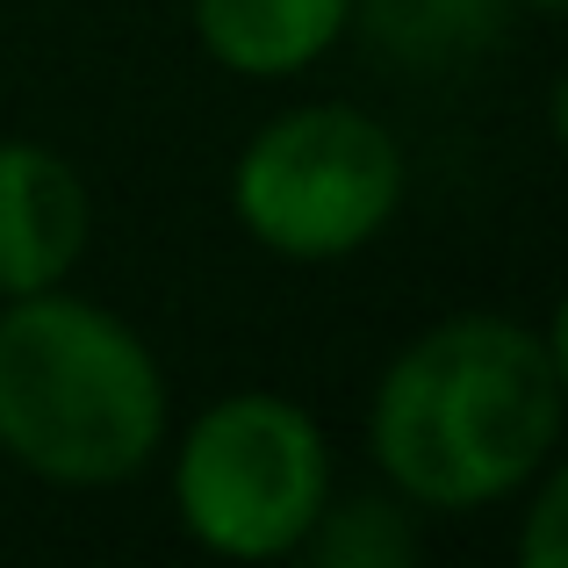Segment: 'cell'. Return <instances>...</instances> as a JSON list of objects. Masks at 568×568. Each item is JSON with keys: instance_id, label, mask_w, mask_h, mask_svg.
Here are the masks:
<instances>
[{"instance_id": "cell-1", "label": "cell", "mask_w": 568, "mask_h": 568, "mask_svg": "<svg viewBox=\"0 0 568 568\" xmlns=\"http://www.w3.org/2000/svg\"><path fill=\"white\" fill-rule=\"evenodd\" d=\"M561 417L568 353L555 324L460 310L382 367L367 454L410 511H489L555 460Z\"/></svg>"}, {"instance_id": "cell-2", "label": "cell", "mask_w": 568, "mask_h": 568, "mask_svg": "<svg viewBox=\"0 0 568 568\" xmlns=\"http://www.w3.org/2000/svg\"><path fill=\"white\" fill-rule=\"evenodd\" d=\"M173 388L144 332L72 288L0 303V454L51 489L138 483L166 454Z\"/></svg>"}, {"instance_id": "cell-3", "label": "cell", "mask_w": 568, "mask_h": 568, "mask_svg": "<svg viewBox=\"0 0 568 568\" xmlns=\"http://www.w3.org/2000/svg\"><path fill=\"white\" fill-rule=\"evenodd\" d=\"M332 504V439L281 388H231L173 439V518L216 561L303 555Z\"/></svg>"}, {"instance_id": "cell-4", "label": "cell", "mask_w": 568, "mask_h": 568, "mask_svg": "<svg viewBox=\"0 0 568 568\" xmlns=\"http://www.w3.org/2000/svg\"><path fill=\"white\" fill-rule=\"evenodd\" d=\"M403 209V144L382 115L346 101L281 109L231 166V216L274 260L332 266L367 252Z\"/></svg>"}, {"instance_id": "cell-5", "label": "cell", "mask_w": 568, "mask_h": 568, "mask_svg": "<svg viewBox=\"0 0 568 568\" xmlns=\"http://www.w3.org/2000/svg\"><path fill=\"white\" fill-rule=\"evenodd\" d=\"M94 237V194L58 144L0 138V303L65 288Z\"/></svg>"}, {"instance_id": "cell-6", "label": "cell", "mask_w": 568, "mask_h": 568, "mask_svg": "<svg viewBox=\"0 0 568 568\" xmlns=\"http://www.w3.org/2000/svg\"><path fill=\"white\" fill-rule=\"evenodd\" d=\"M353 0H187V29L209 65L237 80H295L338 51Z\"/></svg>"}, {"instance_id": "cell-7", "label": "cell", "mask_w": 568, "mask_h": 568, "mask_svg": "<svg viewBox=\"0 0 568 568\" xmlns=\"http://www.w3.org/2000/svg\"><path fill=\"white\" fill-rule=\"evenodd\" d=\"M511 14V0H353L346 29L396 72H454L475 65Z\"/></svg>"}, {"instance_id": "cell-8", "label": "cell", "mask_w": 568, "mask_h": 568, "mask_svg": "<svg viewBox=\"0 0 568 568\" xmlns=\"http://www.w3.org/2000/svg\"><path fill=\"white\" fill-rule=\"evenodd\" d=\"M303 555L324 568H410L417 532L403 518V497H353V504L332 497L317 511V526H310Z\"/></svg>"}, {"instance_id": "cell-9", "label": "cell", "mask_w": 568, "mask_h": 568, "mask_svg": "<svg viewBox=\"0 0 568 568\" xmlns=\"http://www.w3.org/2000/svg\"><path fill=\"white\" fill-rule=\"evenodd\" d=\"M526 489H532V504H526V532H518V561L526 568H561L568 561V475L547 460Z\"/></svg>"}, {"instance_id": "cell-10", "label": "cell", "mask_w": 568, "mask_h": 568, "mask_svg": "<svg viewBox=\"0 0 568 568\" xmlns=\"http://www.w3.org/2000/svg\"><path fill=\"white\" fill-rule=\"evenodd\" d=\"M511 8H526V14H561L568 0H511Z\"/></svg>"}]
</instances>
